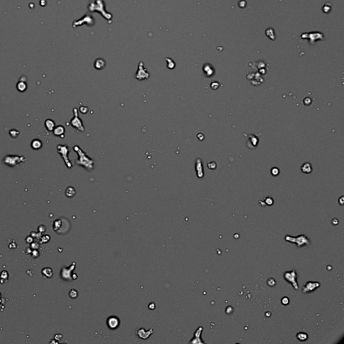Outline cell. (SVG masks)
Here are the masks:
<instances>
[{
  "label": "cell",
  "instance_id": "1",
  "mask_svg": "<svg viewBox=\"0 0 344 344\" xmlns=\"http://www.w3.org/2000/svg\"><path fill=\"white\" fill-rule=\"evenodd\" d=\"M73 149L77 153L78 158L75 161V163L77 166H81L87 170H92L94 168L95 162L88 155H87L78 145L73 146Z\"/></svg>",
  "mask_w": 344,
  "mask_h": 344
},
{
  "label": "cell",
  "instance_id": "2",
  "mask_svg": "<svg viewBox=\"0 0 344 344\" xmlns=\"http://www.w3.org/2000/svg\"><path fill=\"white\" fill-rule=\"evenodd\" d=\"M285 241L288 243H294L298 248L302 247L303 246H309L311 244L310 239L305 235H300L296 237L290 235H286L284 237Z\"/></svg>",
  "mask_w": 344,
  "mask_h": 344
},
{
  "label": "cell",
  "instance_id": "3",
  "mask_svg": "<svg viewBox=\"0 0 344 344\" xmlns=\"http://www.w3.org/2000/svg\"><path fill=\"white\" fill-rule=\"evenodd\" d=\"M284 278L286 282L291 284L295 290H298L299 286L298 282H297V273L296 270L293 269L291 271L285 272L284 274Z\"/></svg>",
  "mask_w": 344,
  "mask_h": 344
},
{
  "label": "cell",
  "instance_id": "4",
  "mask_svg": "<svg viewBox=\"0 0 344 344\" xmlns=\"http://www.w3.org/2000/svg\"><path fill=\"white\" fill-rule=\"evenodd\" d=\"M57 151H58L59 153L61 155V156L63 159L64 160L66 166L69 169L72 168H73L72 163H71V162L69 161V158H68V154L69 153V151H70L69 146L67 145H66V144H65V145H61V144H59V145L57 146Z\"/></svg>",
  "mask_w": 344,
  "mask_h": 344
},
{
  "label": "cell",
  "instance_id": "5",
  "mask_svg": "<svg viewBox=\"0 0 344 344\" xmlns=\"http://www.w3.org/2000/svg\"><path fill=\"white\" fill-rule=\"evenodd\" d=\"M73 114H74V116L71 119V125L72 126L73 128L76 129L77 131L80 132H83L85 131V128L84 126L83 125L82 121L79 119L78 115V110H77V108L73 109Z\"/></svg>",
  "mask_w": 344,
  "mask_h": 344
},
{
  "label": "cell",
  "instance_id": "6",
  "mask_svg": "<svg viewBox=\"0 0 344 344\" xmlns=\"http://www.w3.org/2000/svg\"><path fill=\"white\" fill-rule=\"evenodd\" d=\"M25 158L23 159V157H19L16 155H7L3 159V162L7 166L10 167H14L16 165H18L20 162L24 161Z\"/></svg>",
  "mask_w": 344,
  "mask_h": 344
},
{
  "label": "cell",
  "instance_id": "7",
  "mask_svg": "<svg viewBox=\"0 0 344 344\" xmlns=\"http://www.w3.org/2000/svg\"><path fill=\"white\" fill-rule=\"evenodd\" d=\"M320 287V283L318 282H313V281H308L305 282L302 288V292L303 294H308L311 293Z\"/></svg>",
  "mask_w": 344,
  "mask_h": 344
},
{
  "label": "cell",
  "instance_id": "8",
  "mask_svg": "<svg viewBox=\"0 0 344 344\" xmlns=\"http://www.w3.org/2000/svg\"><path fill=\"white\" fill-rule=\"evenodd\" d=\"M148 77H149V73L148 71H146V69L144 68L143 63L140 62L138 65L137 75H136V79H138V80H143V79H148Z\"/></svg>",
  "mask_w": 344,
  "mask_h": 344
},
{
  "label": "cell",
  "instance_id": "9",
  "mask_svg": "<svg viewBox=\"0 0 344 344\" xmlns=\"http://www.w3.org/2000/svg\"><path fill=\"white\" fill-rule=\"evenodd\" d=\"M107 325L110 329H116L120 325V320L117 317H110L107 320Z\"/></svg>",
  "mask_w": 344,
  "mask_h": 344
},
{
  "label": "cell",
  "instance_id": "10",
  "mask_svg": "<svg viewBox=\"0 0 344 344\" xmlns=\"http://www.w3.org/2000/svg\"><path fill=\"white\" fill-rule=\"evenodd\" d=\"M136 333H137L136 334H137V335H138L140 338L146 339L150 337V335H151L152 333H153V330L152 328H151L148 331H145L144 329L140 328L138 329Z\"/></svg>",
  "mask_w": 344,
  "mask_h": 344
},
{
  "label": "cell",
  "instance_id": "11",
  "mask_svg": "<svg viewBox=\"0 0 344 344\" xmlns=\"http://www.w3.org/2000/svg\"><path fill=\"white\" fill-rule=\"evenodd\" d=\"M65 129L63 126L59 125L57 127H54L53 130V134L55 136H57V137H62V135L65 134Z\"/></svg>",
  "mask_w": 344,
  "mask_h": 344
},
{
  "label": "cell",
  "instance_id": "12",
  "mask_svg": "<svg viewBox=\"0 0 344 344\" xmlns=\"http://www.w3.org/2000/svg\"><path fill=\"white\" fill-rule=\"evenodd\" d=\"M105 65L106 63L102 59H97L94 63L95 68L96 69H98V70H101V69L104 68Z\"/></svg>",
  "mask_w": 344,
  "mask_h": 344
},
{
  "label": "cell",
  "instance_id": "13",
  "mask_svg": "<svg viewBox=\"0 0 344 344\" xmlns=\"http://www.w3.org/2000/svg\"><path fill=\"white\" fill-rule=\"evenodd\" d=\"M42 276L45 278H50L53 276V272L50 268H45L42 270Z\"/></svg>",
  "mask_w": 344,
  "mask_h": 344
},
{
  "label": "cell",
  "instance_id": "14",
  "mask_svg": "<svg viewBox=\"0 0 344 344\" xmlns=\"http://www.w3.org/2000/svg\"><path fill=\"white\" fill-rule=\"evenodd\" d=\"M44 125H45L46 129H47L48 131H53L54 127H55V125H54V121H52V120H50V119L46 120L45 123H44Z\"/></svg>",
  "mask_w": 344,
  "mask_h": 344
},
{
  "label": "cell",
  "instance_id": "15",
  "mask_svg": "<svg viewBox=\"0 0 344 344\" xmlns=\"http://www.w3.org/2000/svg\"><path fill=\"white\" fill-rule=\"evenodd\" d=\"M75 194H76V192H75L74 188H73V187H68V188H67L65 191V195L67 197H69V198H72Z\"/></svg>",
  "mask_w": 344,
  "mask_h": 344
},
{
  "label": "cell",
  "instance_id": "16",
  "mask_svg": "<svg viewBox=\"0 0 344 344\" xmlns=\"http://www.w3.org/2000/svg\"><path fill=\"white\" fill-rule=\"evenodd\" d=\"M42 142L38 139H34L32 141L31 146L34 149H39L42 146Z\"/></svg>",
  "mask_w": 344,
  "mask_h": 344
},
{
  "label": "cell",
  "instance_id": "17",
  "mask_svg": "<svg viewBox=\"0 0 344 344\" xmlns=\"http://www.w3.org/2000/svg\"><path fill=\"white\" fill-rule=\"evenodd\" d=\"M26 87H27V85H26V83L23 82V81H19V82L18 83L17 89L18 91L23 92V91H24L26 89Z\"/></svg>",
  "mask_w": 344,
  "mask_h": 344
},
{
  "label": "cell",
  "instance_id": "18",
  "mask_svg": "<svg viewBox=\"0 0 344 344\" xmlns=\"http://www.w3.org/2000/svg\"><path fill=\"white\" fill-rule=\"evenodd\" d=\"M296 337L297 339H298V340L300 341H305L307 340V338H308V335L306 333H303V332H299L297 333L296 335Z\"/></svg>",
  "mask_w": 344,
  "mask_h": 344
},
{
  "label": "cell",
  "instance_id": "19",
  "mask_svg": "<svg viewBox=\"0 0 344 344\" xmlns=\"http://www.w3.org/2000/svg\"><path fill=\"white\" fill-rule=\"evenodd\" d=\"M69 296H70L71 298H77V297L78 296V292H77V291L75 290V289H71L70 292H69Z\"/></svg>",
  "mask_w": 344,
  "mask_h": 344
},
{
  "label": "cell",
  "instance_id": "20",
  "mask_svg": "<svg viewBox=\"0 0 344 344\" xmlns=\"http://www.w3.org/2000/svg\"><path fill=\"white\" fill-rule=\"evenodd\" d=\"M19 134V131L16 129H12L11 131H10V135L12 138H17Z\"/></svg>",
  "mask_w": 344,
  "mask_h": 344
},
{
  "label": "cell",
  "instance_id": "21",
  "mask_svg": "<svg viewBox=\"0 0 344 344\" xmlns=\"http://www.w3.org/2000/svg\"><path fill=\"white\" fill-rule=\"evenodd\" d=\"M79 110H80V112L82 114H86L87 112H88L89 109L88 108L85 106H81L80 108H79Z\"/></svg>",
  "mask_w": 344,
  "mask_h": 344
},
{
  "label": "cell",
  "instance_id": "22",
  "mask_svg": "<svg viewBox=\"0 0 344 344\" xmlns=\"http://www.w3.org/2000/svg\"><path fill=\"white\" fill-rule=\"evenodd\" d=\"M267 282H268V286H275V285H276V281L274 280L273 278L268 279V280Z\"/></svg>",
  "mask_w": 344,
  "mask_h": 344
},
{
  "label": "cell",
  "instance_id": "23",
  "mask_svg": "<svg viewBox=\"0 0 344 344\" xmlns=\"http://www.w3.org/2000/svg\"><path fill=\"white\" fill-rule=\"evenodd\" d=\"M289 302H290V300H289V298L288 297H284L282 299V303L284 305H287L289 304Z\"/></svg>",
  "mask_w": 344,
  "mask_h": 344
},
{
  "label": "cell",
  "instance_id": "24",
  "mask_svg": "<svg viewBox=\"0 0 344 344\" xmlns=\"http://www.w3.org/2000/svg\"><path fill=\"white\" fill-rule=\"evenodd\" d=\"M148 308H149L151 310H153L155 308V303H150L149 305H148Z\"/></svg>",
  "mask_w": 344,
  "mask_h": 344
}]
</instances>
